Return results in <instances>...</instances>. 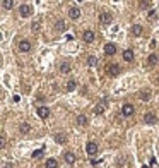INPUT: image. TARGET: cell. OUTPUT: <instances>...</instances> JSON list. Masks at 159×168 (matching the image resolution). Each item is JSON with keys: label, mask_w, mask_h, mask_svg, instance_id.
I'll return each mask as SVG.
<instances>
[{"label": "cell", "mask_w": 159, "mask_h": 168, "mask_svg": "<svg viewBox=\"0 0 159 168\" xmlns=\"http://www.w3.org/2000/svg\"><path fill=\"white\" fill-rule=\"evenodd\" d=\"M98 151H99V147H98V144H96V142H87V146H86V153H87L89 156H94V154H98Z\"/></svg>", "instance_id": "cell-1"}, {"label": "cell", "mask_w": 159, "mask_h": 168, "mask_svg": "<svg viewBox=\"0 0 159 168\" xmlns=\"http://www.w3.org/2000/svg\"><path fill=\"white\" fill-rule=\"evenodd\" d=\"M106 72L115 77V76H118V74H120V65H118V63H110V65L106 67Z\"/></svg>", "instance_id": "cell-2"}, {"label": "cell", "mask_w": 159, "mask_h": 168, "mask_svg": "<svg viewBox=\"0 0 159 168\" xmlns=\"http://www.w3.org/2000/svg\"><path fill=\"white\" fill-rule=\"evenodd\" d=\"M111 21H113V16L110 14V12H103V14L99 16V22L101 24H104V26H108Z\"/></svg>", "instance_id": "cell-3"}, {"label": "cell", "mask_w": 159, "mask_h": 168, "mask_svg": "<svg viewBox=\"0 0 159 168\" xmlns=\"http://www.w3.org/2000/svg\"><path fill=\"white\" fill-rule=\"evenodd\" d=\"M133 111H135V108H133L130 103H127V105L122 106V115H123V117H132Z\"/></svg>", "instance_id": "cell-4"}, {"label": "cell", "mask_w": 159, "mask_h": 168, "mask_svg": "<svg viewBox=\"0 0 159 168\" xmlns=\"http://www.w3.org/2000/svg\"><path fill=\"white\" fill-rule=\"evenodd\" d=\"M19 14H21V17H29L33 14V7L31 5H21Z\"/></svg>", "instance_id": "cell-5"}, {"label": "cell", "mask_w": 159, "mask_h": 168, "mask_svg": "<svg viewBox=\"0 0 159 168\" xmlns=\"http://www.w3.org/2000/svg\"><path fill=\"white\" fill-rule=\"evenodd\" d=\"M38 117L39 118H48L50 117V108L48 106H38Z\"/></svg>", "instance_id": "cell-6"}, {"label": "cell", "mask_w": 159, "mask_h": 168, "mask_svg": "<svg viewBox=\"0 0 159 168\" xmlns=\"http://www.w3.org/2000/svg\"><path fill=\"white\" fill-rule=\"evenodd\" d=\"M29 50H31V43L27 41V40H21V41H19V52L26 53V52H29Z\"/></svg>", "instance_id": "cell-7"}, {"label": "cell", "mask_w": 159, "mask_h": 168, "mask_svg": "<svg viewBox=\"0 0 159 168\" xmlns=\"http://www.w3.org/2000/svg\"><path fill=\"white\" fill-rule=\"evenodd\" d=\"M64 160L67 161V165H74L75 163V154L74 153H70V151H65L64 153Z\"/></svg>", "instance_id": "cell-8"}, {"label": "cell", "mask_w": 159, "mask_h": 168, "mask_svg": "<svg viewBox=\"0 0 159 168\" xmlns=\"http://www.w3.org/2000/svg\"><path fill=\"white\" fill-rule=\"evenodd\" d=\"M104 53H106V55H115V53H117V45H113V43H106V45H104Z\"/></svg>", "instance_id": "cell-9"}, {"label": "cell", "mask_w": 159, "mask_h": 168, "mask_svg": "<svg viewBox=\"0 0 159 168\" xmlns=\"http://www.w3.org/2000/svg\"><path fill=\"white\" fill-rule=\"evenodd\" d=\"M144 122L149 124V125H152V124L157 122V117L154 115V113H145V115H144Z\"/></svg>", "instance_id": "cell-10"}, {"label": "cell", "mask_w": 159, "mask_h": 168, "mask_svg": "<svg viewBox=\"0 0 159 168\" xmlns=\"http://www.w3.org/2000/svg\"><path fill=\"white\" fill-rule=\"evenodd\" d=\"M82 40H84L86 43H92V41H94V33L89 31V29H87V31H84V34H82Z\"/></svg>", "instance_id": "cell-11"}, {"label": "cell", "mask_w": 159, "mask_h": 168, "mask_svg": "<svg viewBox=\"0 0 159 168\" xmlns=\"http://www.w3.org/2000/svg\"><path fill=\"white\" fill-rule=\"evenodd\" d=\"M55 141L58 142V144H65V142H67V134H64V132L55 134Z\"/></svg>", "instance_id": "cell-12"}, {"label": "cell", "mask_w": 159, "mask_h": 168, "mask_svg": "<svg viewBox=\"0 0 159 168\" xmlns=\"http://www.w3.org/2000/svg\"><path fill=\"white\" fill-rule=\"evenodd\" d=\"M104 105H106V100H103L101 103H98V105H96V108H94V113H96V115H101V113L104 111Z\"/></svg>", "instance_id": "cell-13"}, {"label": "cell", "mask_w": 159, "mask_h": 168, "mask_svg": "<svg viewBox=\"0 0 159 168\" xmlns=\"http://www.w3.org/2000/svg\"><path fill=\"white\" fill-rule=\"evenodd\" d=\"M69 16H70V19H79L80 17V11L77 9V7H72L69 11Z\"/></svg>", "instance_id": "cell-14"}, {"label": "cell", "mask_w": 159, "mask_h": 168, "mask_svg": "<svg viewBox=\"0 0 159 168\" xmlns=\"http://www.w3.org/2000/svg\"><path fill=\"white\" fill-rule=\"evenodd\" d=\"M123 60H125V62H132L133 60V52L132 50H125V52H123Z\"/></svg>", "instance_id": "cell-15"}, {"label": "cell", "mask_w": 159, "mask_h": 168, "mask_svg": "<svg viewBox=\"0 0 159 168\" xmlns=\"http://www.w3.org/2000/svg\"><path fill=\"white\" fill-rule=\"evenodd\" d=\"M45 166H46V168H55V166H58V163H57L55 158H50V160L45 161Z\"/></svg>", "instance_id": "cell-16"}, {"label": "cell", "mask_w": 159, "mask_h": 168, "mask_svg": "<svg viewBox=\"0 0 159 168\" xmlns=\"http://www.w3.org/2000/svg\"><path fill=\"white\" fill-rule=\"evenodd\" d=\"M139 98H140V100H144V101H147V100H151V93H149L147 89H144V91H140V93H139Z\"/></svg>", "instance_id": "cell-17"}, {"label": "cell", "mask_w": 159, "mask_h": 168, "mask_svg": "<svg viewBox=\"0 0 159 168\" xmlns=\"http://www.w3.org/2000/svg\"><path fill=\"white\" fill-rule=\"evenodd\" d=\"M19 131H21V134H27V132L31 131V125L24 122V124H21V125H19Z\"/></svg>", "instance_id": "cell-18"}, {"label": "cell", "mask_w": 159, "mask_h": 168, "mask_svg": "<svg viewBox=\"0 0 159 168\" xmlns=\"http://www.w3.org/2000/svg\"><path fill=\"white\" fill-rule=\"evenodd\" d=\"M147 63L149 65H156V63H157V55H156V53H151L147 58Z\"/></svg>", "instance_id": "cell-19"}, {"label": "cell", "mask_w": 159, "mask_h": 168, "mask_svg": "<svg viewBox=\"0 0 159 168\" xmlns=\"http://www.w3.org/2000/svg\"><path fill=\"white\" fill-rule=\"evenodd\" d=\"M77 124L82 125V127L87 125V124H89V122H87V117H86V115H79V117H77Z\"/></svg>", "instance_id": "cell-20"}, {"label": "cell", "mask_w": 159, "mask_h": 168, "mask_svg": "<svg viewBox=\"0 0 159 168\" xmlns=\"http://www.w3.org/2000/svg\"><path fill=\"white\" fill-rule=\"evenodd\" d=\"M132 33L135 36H140V34H142V26H140V24H135V26L132 27Z\"/></svg>", "instance_id": "cell-21"}, {"label": "cell", "mask_w": 159, "mask_h": 168, "mask_svg": "<svg viewBox=\"0 0 159 168\" xmlns=\"http://www.w3.org/2000/svg\"><path fill=\"white\" fill-rule=\"evenodd\" d=\"M60 72H62V74H69L70 72V63H62V65H60Z\"/></svg>", "instance_id": "cell-22"}, {"label": "cell", "mask_w": 159, "mask_h": 168, "mask_svg": "<svg viewBox=\"0 0 159 168\" xmlns=\"http://www.w3.org/2000/svg\"><path fill=\"white\" fill-rule=\"evenodd\" d=\"M2 5H4V9H7V11H11L12 5H14V0H4L2 2Z\"/></svg>", "instance_id": "cell-23"}, {"label": "cell", "mask_w": 159, "mask_h": 168, "mask_svg": "<svg viewBox=\"0 0 159 168\" xmlns=\"http://www.w3.org/2000/svg\"><path fill=\"white\" fill-rule=\"evenodd\" d=\"M75 86H77V82H75L74 79H70L69 82H67V91H69V93H70V91H74Z\"/></svg>", "instance_id": "cell-24"}, {"label": "cell", "mask_w": 159, "mask_h": 168, "mask_svg": "<svg viewBox=\"0 0 159 168\" xmlns=\"http://www.w3.org/2000/svg\"><path fill=\"white\" fill-rule=\"evenodd\" d=\"M55 29H57V31H64L65 29V21H58L55 24Z\"/></svg>", "instance_id": "cell-25"}, {"label": "cell", "mask_w": 159, "mask_h": 168, "mask_svg": "<svg viewBox=\"0 0 159 168\" xmlns=\"http://www.w3.org/2000/svg\"><path fill=\"white\" fill-rule=\"evenodd\" d=\"M96 63H98V58H96V57H89V58H87V65H89V67H94Z\"/></svg>", "instance_id": "cell-26"}, {"label": "cell", "mask_w": 159, "mask_h": 168, "mask_svg": "<svg viewBox=\"0 0 159 168\" xmlns=\"http://www.w3.org/2000/svg\"><path fill=\"white\" fill-rule=\"evenodd\" d=\"M43 153H45V149H36V151L33 153V158H41Z\"/></svg>", "instance_id": "cell-27"}, {"label": "cell", "mask_w": 159, "mask_h": 168, "mask_svg": "<svg viewBox=\"0 0 159 168\" xmlns=\"http://www.w3.org/2000/svg\"><path fill=\"white\" fill-rule=\"evenodd\" d=\"M5 144H7V139L4 136H0V149H4L5 147Z\"/></svg>", "instance_id": "cell-28"}, {"label": "cell", "mask_w": 159, "mask_h": 168, "mask_svg": "<svg viewBox=\"0 0 159 168\" xmlns=\"http://www.w3.org/2000/svg\"><path fill=\"white\" fill-rule=\"evenodd\" d=\"M38 29H39V21H36V22H33V31L36 33Z\"/></svg>", "instance_id": "cell-29"}, {"label": "cell", "mask_w": 159, "mask_h": 168, "mask_svg": "<svg viewBox=\"0 0 159 168\" xmlns=\"http://www.w3.org/2000/svg\"><path fill=\"white\" fill-rule=\"evenodd\" d=\"M145 7H149V2H140V9H145Z\"/></svg>", "instance_id": "cell-30"}, {"label": "cell", "mask_w": 159, "mask_h": 168, "mask_svg": "<svg viewBox=\"0 0 159 168\" xmlns=\"http://www.w3.org/2000/svg\"><path fill=\"white\" fill-rule=\"evenodd\" d=\"M151 166H157V161H156V158H152V160H151Z\"/></svg>", "instance_id": "cell-31"}, {"label": "cell", "mask_w": 159, "mask_h": 168, "mask_svg": "<svg viewBox=\"0 0 159 168\" xmlns=\"http://www.w3.org/2000/svg\"><path fill=\"white\" fill-rule=\"evenodd\" d=\"M101 161H98V160H92V161H91V165H92V166H96V165H99Z\"/></svg>", "instance_id": "cell-32"}, {"label": "cell", "mask_w": 159, "mask_h": 168, "mask_svg": "<svg viewBox=\"0 0 159 168\" xmlns=\"http://www.w3.org/2000/svg\"><path fill=\"white\" fill-rule=\"evenodd\" d=\"M0 40H2V33H0Z\"/></svg>", "instance_id": "cell-33"}, {"label": "cell", "mask_w": 159, "mask_h": 168, "mask_svg": "<svg viewBox=\"0 0 159 168\" xmlns=\"http://www.w3.org/2000/svg\"><path fill=\"white\" fill-rule=\"evenodd\" d=\"M157 82H159V79H157Z\"/></svg>", "instance_id": "cell-34"}, {"label": "cell", "mask_w": 159, "mask_h": 168, "mask_svg": "<svg viewBox=\"0 0 159 168\" xmlns=\"http://www.w3.org/2000/svg\"><path fill=\"white\" fill-rule=\"evenodd\" d=\"M0 93H2V91H0Z\"/></svg>", "instance_id": "cell-35"}]
</instances>
